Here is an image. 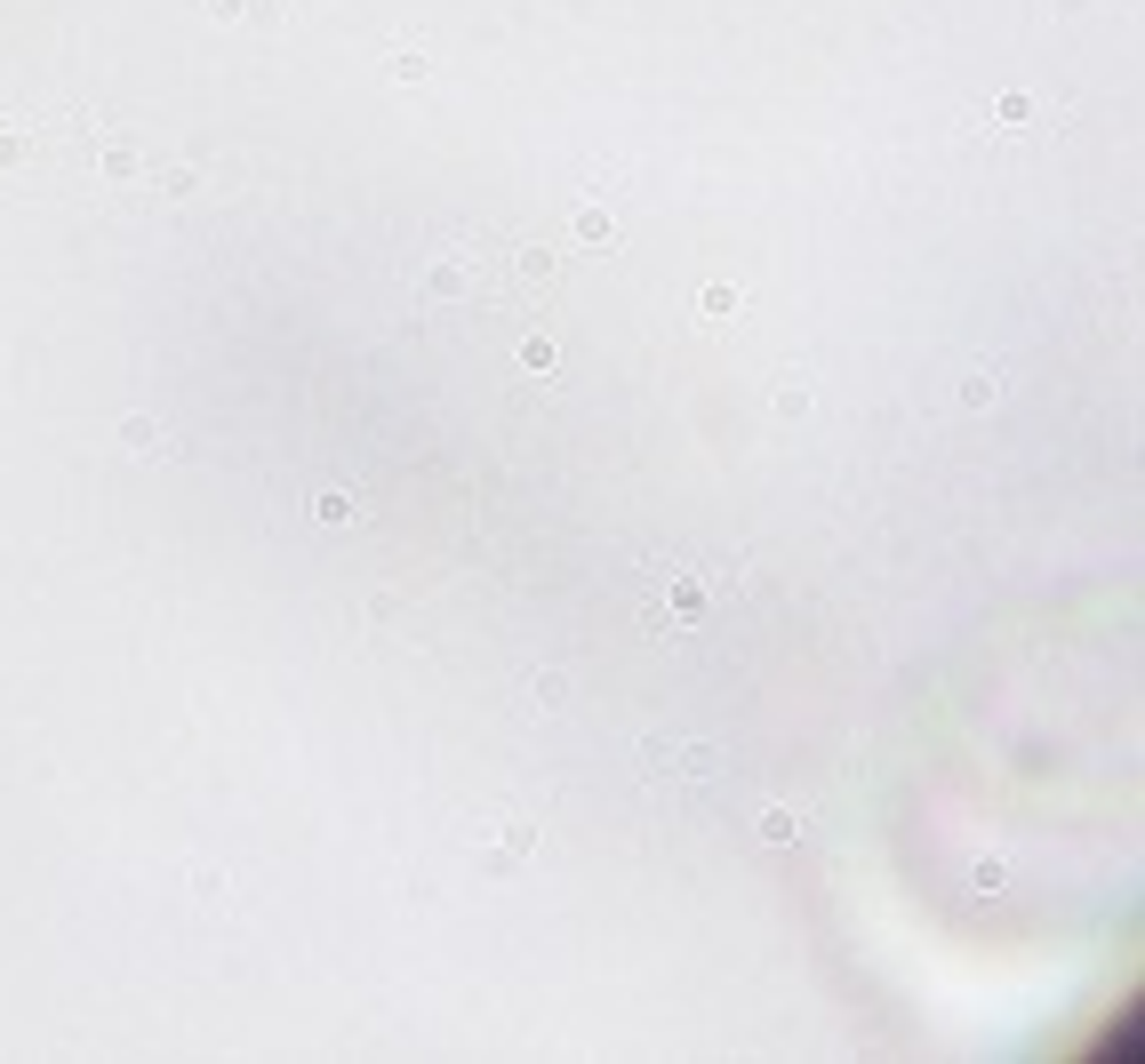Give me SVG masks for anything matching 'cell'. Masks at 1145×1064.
Listing matches in <instances>:
<instances>
[{
  "label": "cell",
  "mask_w": 1145,
  "mask_h": 1064,
  "mask_svg": "<svg viewBox=\"0 0 1145 1064\" xmlns=\"http://www.w3.org/2000/svg\"><path fill=\"white\" fill-rule=\"evenodd\" d=\"M577 233H585V240H601V248H609V240H617V216H609V209H585V216H577Z\"/></svg>",
  "instance_id": "2"
},
{
  "label": "cell",
  "mask_w": 1145,
  "mask_h": 1064,
  "mask_svg": "<svg viewBox=\"0 0 1145 1064\" xmlns=\"http://www.w3.org/2000/svg\"><path fill=\"white\" fill-rule=\"evenodd\" d=\"M25 161V137H0V169H16Z\"/></svg>",
  "instance_id": "7"
},
{
  "label": "cell",
  "mask_w": 1145,
  "mask_h": 1064,
  "mask_svg": "<svg viewBox=\"0 0 1145 1064\" xmlns=\"http://www.w3.org/2000/svg\"><path fill=\"white\" fill-rule=\"evenodd\" d=\"M521 369H537V376L553 369V345H545V336H529V345H521Z\"/></svg>",
  "instance_id": "6"
},
{
  "label": "cell",
  "mask_w": 1145,
  "mask_h": 1064,
  "mask_svg": "<svg viewBox=\"0 0 1145 1064\" xmlns=\"http://www.w3.org/2000/svg\"><path fill=\"white\" fill-rule=\"evenodd\" d=\"M665 617H673V624H698V617H705V584H698V577H673Z\"/></svg>",
  "instance_id": "1"
},
{
  "label": "cell",
  "mask_w": 1145,
  "mask_h": 1064,
  "mask_svg": "<svg viewBox=\"0 0 1145 1064\" xmlns=\"http://www.w3.org/2000/svg\"><path fill=\"white\" fill-rule=\"evenodd\" d=\"M761 841H801V817H785V808H769V817H761Z\"/></svg>",
  "instance_id": "4"
},
{
  "label": "cell",
  "mask_w": 1145,
  "mask_h": 1064,
  "mask_svg": "<svg viewBox=\"0 0 1145 1064\" xmlns=\"http://www.w3.org/2000/svg\"><path fill=\"white\" fill-rule=\"evenodd\" d=\"M424 288H433V297H465V264H433V281H424Z\"/></svg>",
  "instance_id": "3"
},
{
  "label": "cell",
  "mask_w": 1145,
  "mask_h": 1064,
  "mask_svg": "<svg viewBox=\"0 0 1145 1064\" xmlns=\"http://www.w3.org/2000/svg\"><path fill=\"white\" fill-rule=\"evenodd\" d=\"M737 305H745V297H737V288H729V281H713V288H705V312H713V321H729V312H737Z\"/></svg>",
  "instance_id": "5"
}]
</instances>
